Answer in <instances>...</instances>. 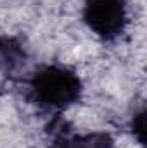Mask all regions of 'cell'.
I'll list each match as a JSON object with an SVG mask.
<instances>
[{
	"mask_svg": "<svg viewBox=\"0 0 147 148\" xmlns=\"http://www.w3.org/2000/svg\"><path fill=\"white\" fill-rule=\"evenodd\" d=\"M31 100L50 109H64L74 103L81 93L80 77L61 66H45L30 81Z\"/></svg>",
	"mask_w": 147,
	"mask_h": 148,
	"instance_id": "cell-1",
	"label": "cell"
},
{
	"mask_svg": "<svg viewBox=\"0 0 147 148\" xmlns=\"http://www.w3.org/2000/svg\"><path fill=\"white\" fill-rule=\"evenodd\" d=\"M54 148H111V140L106 134H88L85 138H74L71 141L59 143Z\"/></svg>",
	"mask_w": 147,
	"mask_h": 148,
	"instance_id": "cell-3",
	"label": "cell"
},
{
	"mask_svg": "<svg viewBox=\"0 0 147 148\" xmlns=\"http://www.w3.org/2000/svg\"><path fill=\"white\" fill-rule=\"evenodd\" d=\"M83 19L88 28L104 40L119 36L128 23L125 0H87Z\"/></svg>",
	"mask_w": 147,
	"mask_h": 148,
	"instance_id": "cell-2",
	"label": "cell"
}]
</instances>
